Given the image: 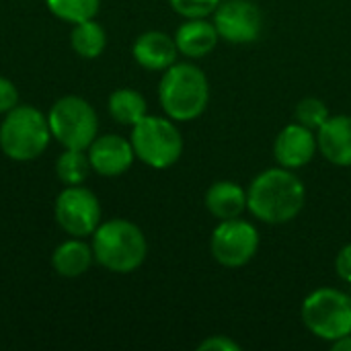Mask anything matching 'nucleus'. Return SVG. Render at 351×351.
<instances>
[{
	"mask_svg": "<svg viewBox=\"0 0 351 351\" xmlns=\"http://www.w3.org/2000/svg\"><path fill=\"white\" fill-rule=\"evenodd\" d=\"M306 189L302 179L284 167L261 171L247 189V210L265 224L292 222L304 208Z\"/></svg>",
	"mask_w": 351,
	"mask_h": 351,
	"instance_id": "1",
	"label": "nucleus"
},
{
	"mask_svg": "<svg viewBox=\"0 0 351 351\" xmlns=\"http://www.w3.org/2000/svg\"><path fill=\"white\" fill-rule=\"evenodd\" d=\"M95 261L111 274H132L142 267L148 243L142 228L125 218L101 222L93 232Z\"/></svg>",
	"mask_w": 351,
	"mask_h": 351,
	"instance_id": "2",
	"label": "nucleus"
},
{
	"mask_svg": "<svg viewBox=\"0 0 351 351\" xmlns=\"http://www.w3.org/2000/svg\"><path fill=\"white\" fill-rule=\"evenodd\" d=\"M158 101L173 121H193L206 111L210 101L208 76L195 64L175 62L160 78Z\"/></svg>",
	"mask_w": 351,
	"mask_h": 351,
	"instance_id": "3",
	"label": "nucleus"
},
{
	"mask_svg": "<svg viewBox=\"0 0 351 351\" xmlns=\"http://www.w3.org/2000/svg\"><path fill=\"white\" fill-rule=\"evenodd\" d=\"M51 140L47 117L33 105H16L0 123V150L6 158L29 162L39 158Z\"/></svg>",
	"mask_w": 351,
	"mask_h": 351,
	"instance_id": "4",
	"label": "nucleus"
},
{
	"mask_svg": "<svg viewBox=\"0 0 351 351\" xmlns=\"http://www.w3.org/2000/svg\"><path fill=\"white\" fill-rule=\"evenodd\" d=\"M130 142L136 158L152 169H169L183 154V136L171 117L144 115L132 125Z\"/></svg>",
	"mask_w": 351,
	"mask_h": 351,
	"instance_id": "5",
	"label": "nucleus"
},
{
	"mask_svg": "<svg viewBox=\"0 0 351 351\" xmlns=\"http://www.w3.org/2000/svg\"><path fill=\"white\" fill-rule=\"evenodd\" d=\"M304 327L323 341H337L351 333V298L335 288L311 292L300 308Z\"/></svg>",
	"mask_w": 351,
	"mask_h": 351,
	"instance_id": "6",
	"label": "nucleus"
},
{
	"mask_svg": "<svg viewBox=\"0 0 351 351\" xmlns=\"http://www.w3.org/2000/svg\"><path fill=\"white\" fill-rule=\"evenodd\" d=\"M47 123L51 138L64 148L86 150L99 132V117L93 105L76 95H66L58 99L49 113Z\"/></svg>",
	"mask_w": 351,
	"mask_h": 351,
	"instance_id": "7",
	"label": "nucleus"
},
{
	"mask_svg": "<svg viewBox=\"0 0 351 351\" xmlns=\"http://www.w3.org/2000/svg\"><path fill=\"white\" fill-rule=\"evenodd\" d=\"M53 216L66 234L76 239L93 237L101 224V202L82 185H66L56 197Z\"/></svg>",
	"mask_w": 351,
	"mask_h": 351,
	"instance_id": "8",
	"label": "nucleus"
},
{
	"mask_svg": "<svg viewBox=\"0 0 351 351\" xmlns=\"http://www.w3.org/2000/svg\"><path fill=\"white\" fill-rule=\"evenodd\" d=\"M257 249L259 232L251 222L243 218L220 220L210 239L212 257L228 269H239L247 265L257 255Z\"/></svg>",
	"mask_w": 351,
	"mask_h": 351,
	"instance_id": "9",
	"label": "nucleus"
},
{
	"mask_svg": "<svg viewBox=\"0 0 351 351\" xmlns=\"http://www.w3.org/2000/svg\"><path fill=\"white\" fill-rule=\"evenodd\" d=\"M212 16L220 39L237 45L257 41L263 29L261 10L251 0H220Z\"/></svg>",
	"mask_w": 351,
	"mask_h": 351,
	"instance_id": "10",
	"label": "nucleus"
},
{
	"mask_svg": "<svg viewBox=\"0 0 351 351\" xmlns=\"http://www.w3.org/2000/svg\"><path fill=\"white\" fill-rule=\"evenodd\" d=\"M319 150L315 130L294 121L280 130L274 142V156L284 169H302L306 167Z\"/></svg>",
	"mask_w": 351,
	"mask_h": 351,
	"instance_id": "11",
	"label": "nucleus"
},
{
	"mask_svg": "<svg viewBox=\"0 0 351 351\" xmlns=\"http://www.w3.org/2000/svg\"><path fill=\"white\" fill-rule=\"evenodd\" d=\"M90 167L101 177H119L136 160V152L130 140L117 136V134H105L97 136L93 144L86 148Z\"/></svg>",
	"mask_w": 351,
	"mask_h": 351,
	"instance_id": "12",
	"label": "nucleus"
},
{
	"mask_svg": "<svg viewBox=\"0 0 351 351\" xmlns=\"http://www.w3.org/2000/svg\"><path fill=\"white\" fill-rule=\"evenodd\" d=\"M132 56L144 70L165 72L177 62L179 49L175 37L162 31H146L134 41Z\"/></svg>",
	"mask_w": 351,
	"mask_h": 351,
	"instance_id": "13",
	"label": "nucleus"
},
{
	"mask_svg": "<svg viewBox=\"0 0 351 351\" xmlns=\"http://www.w3.org/2000/svg\"><path fill=\"white\" fill-rule=\"evenodd\" d=\"M319 152L337 167H351V115H331L317 130Z\"/></svg>",
	"mask_w": 351,
	"mask_h": 351,
	"instance_id": "14",
	"label": "nucleus"
},
{
	"mask_svg": "<svg viewBox=\"0 0 351 351\" xmlns=\"http://www.w3.org/2000/svg\"><path fill=\"white\" fill-rule=\"evenodd\" d=\"M220 35L212 21L206 19H185V23L175 33V43L179 53L199 60L216 49Z\"/></svg>",
	"mask_w": 351,
	"mask_h": 351,
	"instance_id": "15",
	"label": "nucleus"
},
{
	"mask_svg": "<svg viewBox=\"0 0 351 351\" xmlns=\"http://www.w3.org/2000/svg\"><path fill=\"white\" fill-rule=\"evenodd\" d=\"M204 204L218 220L241 218L247 210V191L234 181H216L208 187Z\"/></svg>",
	"mask_w": 351,
	"mask_h": 351,
	"instance_id": "16",
	"label": "nucleus"
},
{
	"mask_svg": "<svg viewBox=\"0 0 351 351\" xmlns=\"http://www.w3.org/2000/svg\"><path fill=\"white\" fill-rule=\"evenodd\" d=\"M93 261H95L93 245L76 237L60 243L51 255V265L56 274L62 278H80L90 269Z\"/></svg>",
	"mask_w": 351,
	"mask_h": 351,
	"instance_id": "17",
	"label": "nucleus"
},
{
	"mask_svg": "<svg viewBox=\"0 0 351 351\" xmlns=\"http://www.w3.org/2000/svg\"><path fill=\"white\" fill-rule=\"evenodd\" d=\"M70 45L76 56H80L84 60H95L107 47V33L95 19H88V21L76 23L72 27Z\"/></svg>",
	"mask_w": 351,
	"mask_h": 351,
	"instance_id": "18",
	"label": "nucleus"
},
{
	"mask_svg": "<svg viewBox=\"0 0 351 351\" xmlns=\"http://www.w3.org/2000/svg\"><path fill=\"white\" fill-rule=\"evenodd\" d=\"M109 115L121 125H136L144 115H148L146 99L134 88H117L109 95Z\"/></svg>",
	"mask_w": 351,
	"mask_h": 351,
	"instance_id": "19",
	"label": "nucleus"
},
{
	"mask_svg": "<svg viewBox=\"0 0 351 351\" xmlns=\"http://www.w3.org/2000/svg\"><path fill=\"white\" fill-rule=\"evenodd\" d=\"M93 171L86 150L64 148L56 160V177L62 185H82Z\"/></svg>",
	"mask_w": 351,
	"mask_h": 351,
	"instance_id": "20",
	"label": "nucleus"
},
{
	"mask_svg": "<svg viewBox=\"0 0 351 351\" xmlns=\"http://www.w3.org/2000/svg\"><path fill=\"white\" fill-rule=\"evenodd\" d=\"M49 12L66 23H82L95 19L101 6V0H45Z\"/></svg>",
	"mask_w": 351,
	"mask_h": 351,
	"instance_id": "21",
	"label": "nucleus"
},
{
	"mask_svg": "<svg viewBox=\"0 0 351 351\" xmlns=\"http://www.w3.org/2000/svg\"><path fill=\"white\" fill-rule=\"evenodd\" d=\"M294 117L298 123L317 132L331 117V113H329V107L325 105V101H321L317 97H306L296 105Z\"/></svg>",
	"mask_w": 351,
	"mask_h": 351,
	"instance_id": "22",
	"label": "nucleus"
},
{
	"mask_svg": "<svg viewBox=\"0 0 351 351\" xmlns=\"http://www.w3.org/2000/svg\"><path fill=\"white\" fill-rule=\"evenodd\" d=\"M173 10L183 19H206L210 16L220 0H169Z\"/></svg>",
	"mask_w": 351,
	"mask_h": 351,
	"instance_id": "23",
	"label": "nucleus"
},
{
	"mask_svg": "<svg viewBox=\"0 0 351 351\" xmlns=\"http://www.w3.org/2000/svg\"><path fill=\"white\" fill-rule=\"evenodd\" d=\"M19 105V90L12 80L0 76V115H6Z\"/></svg>",
	"mask_w": 351,
	"mask_h": 351,
	"instance_id": "24",
	"label": "nucleus"
},
{
	"mask_svg": "<svg viewBox=\"0 0 351 351\" xmlns=\"http://www.w3.org/2000/svg\"><path fill=\"white\" fill-rule=\"evenodd\" d=\"M199 351H241V343H237L234 339H230L228 335H212L208 339H204L199 346Z\"/></svg>",
	"mask_w": 351,
	"mask_h": 351,
	"instance_id": "25",
	"label": "nucleus"
},
{
	"mask_svg": "<svg viewBox=\"0 0 351 351\" xmlns=\"http://www.w3.org/2000/svg\"><path fill=\"white\" fill-rule=\"evenodd\" d=\"M335 271H337V276L343 282L351 284V243L346 245V247H341V251L337 253V257H335Z\"/></svg>",
	"mask_w": 351,
	"mask_h": 351,
	"instance_id": "26",
	"label": "nucleus"
},
{
	"mask_svg": "<svg viewBox=\"0 0 351 351\" xmlns=\"http://www.w3.org/2000/svg\"><path fill=\"white\" fill-rule=\"evenodd\" d=\"M333 351H351V333L350 335H343L341 339L333 341Z\"/></svg>",
	"mask_w": 351,
	"mask_h": 351,
	"instance_id": "27",
	"label": "nucleus"
}]
</instances>
